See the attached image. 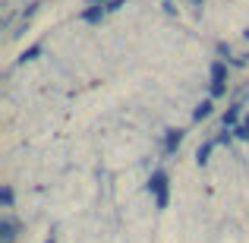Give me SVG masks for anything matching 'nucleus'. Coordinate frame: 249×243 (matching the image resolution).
<instances>
[{
	"mask_svg": "<svg viewBox=\"0 0 249 243\" xmlns=\"http://www.w3.org/2000/svg\"><path fill=\"white\" fill-rule=\"evenodd\" d=\"M101 16H104V10H101V6H91V10H85V13H82V19H85V22H98Z\"/></svg>",
	"mask_w": 249,
	"mask_h": 243,
	"instance_id": "obj_5",
	"label": "nucleus"
},
{
	"mask_svg": "<svg viewBox=\"0 0 249 243\" xmlns=\"http://www.w3.org/2000/svg\"><path fill=\"white\" fill-rule=\"evenodd\" d=\"M0 199H3V206H10V202H13V189H10V187H3V193H0Z\"/></svg>",
	"mask_w": 249,
	"mask_h": 243,
	"instance_id": "obj_10",
	"label": "nucleus"
},
{
	"mask_svg": "<svg viewBox=\"0 0 249 243\" xmlns=\"http://www.w3.org/2000/svg\"><path fill=\"white\" fill-rule=\"evenodd\" d=\"M48 243H54V240H48Z\"/></svg>",
	"mask_w": 249,
	"mask_h": 243,
	"instance_id": "obj_15",
	"label": "nucleus"
},
{
	"mask_svg": "<svg viewBox=\"0 0 249 243\" xmlns=\"http://www.w3.org/2000/svg\"><path fill=\"white\" fill-rule=\"evenodd\" d=\"M233 123H237V108H231L224 114V127H233Z\"/></svg>",
	"mask_w": 249,
	"mask_h": 243,
	"instance_id": "obj_8",
	"label": "nucleus"
},
{
	"mask_svg": "<svg viewBox=\"0 0 249 243\" xmlns=\"http://www.w3.org/2000/svg\"><path fill=\"white\" fill-rule=\"evenodd\" d=\"M246 38H249V32H246Z\"/></svg>",
	"mask_w": 249,
	"mask_h": 243,
	"instance_id": "obj_13",
	"label": "nucleus"
},
{
	"mask_svg": "<svg viewBox=\"0 0 249 243\" xmlns=\"http://www.w3.org/2000/svg\"><path fill=\"white\" fill-rule=\"evenodd\" d=\"M246 123H249V117H246Z\"/></svg>",
	"mask_w": 249,
	"mask_h": 243,
	"instance_id": "obj_14",
	"label": "nucleus"
},
{
	"mask_svg": "<svg viewBox=\"0 0 249 243\" xmlns=\"http://www.w3.org/2000/svg\"><path fill=\"white\" fill-rule=\"evenodd\" d=\"M91 3H104V0H91Z\"/></svg>",
	"mask_w": 249,
	"mask_h": 243,
	"instance_id": "obj_11",
	"label": "nucleus"
},
{
	"mask_svg": "<svg viewBox=\"0 0 249 243\" xmlns=\"http://www.w3.org/2000/svg\"><path fill=\"white\" fill-rule=\"evenodd\" d=\"M193 3H196V6H199V3H202V0H193Z\"/></svg>",
	"mask_w": 249,
	"mask_h": 243,
	"instance_id": "obj_12",
	"label": "nucleus"
},
{
	"mask_svg": "<svg viewBox=\"0 0 249 243\" xmlns=\"http://www.w3.org/2000/svg\"><path fill=\"white\" fill-rule=\"evenodd\" d=\"M208 152H212V142H208V146H202L199 152H196V158H199V164H205V161H208Z\"/></svg>",
	"mask_w": 249,
	"mask_h": 243,
	"instance_id": "obj_7",
	"label": "nucleus"
},
{
	"mask_svg": "<svg viewBox=\"0 0 249 243\" xmlns=\"http://www.w3.org/2000/svg\"><path fill=\"white\" fill-rule=\"evenodd\" d=\"M227 70H224V63H214L212 67V95H224V89H227Z\"/></svg>",
	"mask_w": 249,
	"mask_h": 243,
	"instance_id": "obj_2",
	"label": "nucleus"
},
{
	"mask_svg": "<svg viewBox=\"0 0 249 243\" xmlns=\"http://www.w3.org/2000/svg\"><path fill=\"white\" fill-rule=\"evenodd\" d=\"M180 139H183L180 130H167V152H174V149L180 146Z\"/></svg>",
	"mask_w": 249,
	"mask_h": 243,
	"instance_id": "obj_4",
	"label": "nucleus"
},
{
	"mask_svg": "<svg viewBox=\"0 0 249 243\" xmlns=\"http://www.w3.org/2000/svg\"><path fill=\"white\" fill-rule=\"evenodd\" d=\"M148 189L155 193V199H158V208H167V174H152V180H148Z\"/></svg>",
	"mask_w": 249,
	"mask_h": 243,
	"instance_id": "obj_1",
	"label": "nucleus"
},
{
	"mask_svg": "<svg viewBox=\"0 0 249 243\" xmlns=\"http://www.w3.org/2000/svg\"><path fill=\"white\" fill-rule=\"evenodd\" d=\"M237 136H240V139H249V123H246V120L237 127Z\"/></svg>",
	"mask_w": 249,
	"mask_h": 243,
	"instance_id": "obj_9",
	"label": "nucleus"
},
{
	"mask_svg": "<svg viewBox=\"0 0 249 243\" xmlns=\"http://www.w3.org/2000/svg\"><path fill=\"white\" fill-rule=\"evenodd\" d=\"M13 237H16V224H13V221H0V240L13 243Z\"/></svg>",
	"mask_w": 249,
	"mask_h": 243,
	"instance_id": "obj_3",
	"label": "nucleus"
},
{
	"mask_svg": "<svg viewBox=\"0 0 249 243\" xmlns=\"http://www.w3.org/2000/svg\"><path fill=\"white\" fill-rule=\"evenodd\" d=\"M208 114H212V101H202V104H199V108H196V111H193V117H196V120H205V117H208Z\"/></svg>",
	"mask_w": 249,
	"mask_h": 243,
	"instance_id": "obj_6",
	"label": "nucleus"
}]
</instances>
